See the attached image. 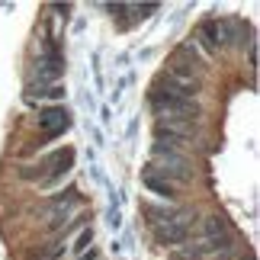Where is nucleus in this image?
Returning a JSON list of instances; mask_svg holds the SVG:
<instances>
[{"instance_id":"8","label":"nucleus","mask_w":260,"mask_h":260,"mask_svg":"<svg viewBox=\"0 0 260 260\" xmlns=\"http://www.w3.org/2000/svg\"><path fill=\"white\" fill-rule=\"evenodd\" d=\"M145 186L151 189V193L164 196V199H174V186H171V183H164V180H157V177H151V174H145Z\"/></svg>"},{"instance_id":"2","label":"nucleus","mask_w":260,"mask_h":260,"mask_svg":"<svg viewBox=\"0 0 260 260\" xmlns=\"http://www.w3.org/2000/svg\"><path fill=\"white\" fill-rule=\"evenodd\" d=\"M71 164H74V151H71V148L55 151V154H48L45 161H39V177H42L45 183H55V180H61L68 171H71Z\"/></svg>"},{"instance_id":"9","label":"nucleus","mask_w":260,"mask_h":260,"mask_svg":"<svg viewBox=\"0 0 260 260\" xmlns=\"http://www.w3.org/2000/svg\"><path fill=\"white\" fill-rule=\"evenodd\" d=\"M93 244V228H84L81 238H77V244H74V251H84V247Z\"/></svg>"},{"instance_id":"6","label":"nucleus","mask_w":260,"mask_h":260,"mask_svg":"<svg viewBox=\"0 0 260 260\" xmlns=\"http://www.w3.org/2000/svg\"><path fill=\"white\" fill-rule=\"evenodd\" d=\"M199 36H203V42L209 48H218L222 45V26H218V19H206V23L199 26Z\"/></svg>"},{"instance_id":"4","label":"nucleus","mask_w":260,"mask_h":260,"mask_svg":"<svg viewBox=\"0 0 260 260\" xmlns=\"http://www.w3.org/2000/svg\"><path fill=\"white\" fill-rule=\"evenodd\" d=\"M39 125L45 128V138H55V135L68 132L71 116H68L64 106H48V109H42V113H39Z\"/></svg>"},{"instance_id":"5","label":"nucleus","mask_w":260,"mask_h":260,"mask_svg":"<svg viewBox=\"0 0 260 260\" xmlns=\"http://www.w3.org/2000/svg\"><path fill=\"white\" fill-rule=\"evenodd\" d=\"M196 132V122H171V119H157V125H154V135H157V142L167 135V138H193Z\"/></svg>"},{"instance_id":"7","label":"nucleus","mask_w":260,"mask_h":260,"mask_svg":"<svg viewBox=\"0 0 260 260\" xmlns=\"http://www.w3.org/2000/svg\"><path fill=\"white\" fill-rule=\"evenodd\" d=\"M228 232V222L222 215H209L206 222H203V235H206V241H212V238H218V235H225Z\"/></svg>"},{"instance_id":"1","label":"nucleus","mask_w":260,"mask_h":260,"mask_svg":"<svg viewBox=\"0 0 260 260\" xmlns=\"http://www.w3.org/2000/svg\"><path fill=\"white\" fill-rule=\"evenodd\" d=\"M189 232H193V222L183 215H177L171 218V222H164V225H157L154 228V238H157V244H164V247H177V244H183Z\"/></svg>"},{"instance_id":"3","label":"nucleus","mask_w":260,"mask_h":260,"mask_svg":"<svg viewBox=\"0 0 260 260\" xmlns=\"http://www.w3.org/2000/svg\"><path fill=\"white\" fill-rule=\"evenodd\" d=\"M39 64H42V68H39V81H55V77L64 74V58L55 48L52 39L42 42V58H39Z\"/></svg>"}]
</instances>
